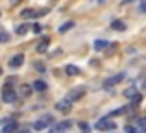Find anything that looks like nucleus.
Listing matches in <instances>:
<instances>
[{
  "mask_svg": "<svg viewBox=\"0 0 146 133\" xmlns=\"http://www.w3.org/2000/svg\"><path fill=\"white\" fill-rule=\"evenodd\" d=\"M13 131H17V122H15V120H11L9 124H6V126L2 128V133H13Z\"/></svg>",
  "mask_w": 146,
  "mask_h": 133,
  "instance_id": "obj_12",
  "label": "nucleus"
},
{
  "mask_svg": "<svg viewBox=\"0 0 146 133\" xmlns=\"http://www.w3.org/2000/svg\"><path fill=\"white\" fill-rule=\"evenodd\" d=\"M135 91H133V89H128V91H124V96H128V98H133V96H135Z\"/></svg>",
  "mask_w": 146,
  "mask_h": 133,
  "instance_id": "obj_23",
  "label": "nucleus"
},
{
  "mask_svg": "<svg viewBox=\"0 0 146 133\" xmlns=\"http://www.w3.org/2000/svg\"><path fill=\"white\" fill-rule=\"evenodd\" d=\"M9 41V35L6 32H0V43H7Z\"/></svg>",
  "mask_w": 146,
  "mask_h": 133,
  "instance_id": "obj_21",
  "label": "nucleus"
},
{
  "mask_svg": "<svg viewBox=\"0 0 146 133\" xmlns=\"http://www.w3.org/2000/svg\"><path fill=\"white\" fill-rule=\"evenodd\" d=\"M141 11H146V2H144V4H141Z\"/></svg>",
  "mask_w": 146,
  "mask_h": 133,
  "instance_id": "obj_27",
  "label": "nucleus"
},
{
  "mask_svg": "<svg viewBox=\"0 0 146 133\" xmlns=\"http://www.w3.org/2000/svg\"><path fill=\"white\" fill-rule=\"evenodd\" d=\"M122 79H124V74H117V76H111V78H107L106 81H104V89H109V87L117 85V83H120Z\"/></svg>",
  "mask_w": 146,
  "mask_h": 133,
  "instance_id": "obj_7",
  "label": "nucleus"
},
{
  "mask_svg": "<svg viewBox=\"0 0 146 133\" xmlns=\"http://www.w3.org/2000/svg\"><path fill=\"white\" fill-rule=\"evenodd\" d=\"M52 122H54V116L52 115H46V116H43L41 120L33 122V130H35V131H43V130H46Z\"/></svg>",
  "mask_w": 146,
  "mask_h": 133,
  "instance_id": "obj_1",
  "label": "nucleus"
},
{
  "mask_svg": "<svg viewBox=\"0 0 146 133\" xmlns=\"http://www.w3.org/2000/svg\"><path fill=\"white\" fill-rule=\"evenodd\" d=\"M32 89L39 91V93H43V91H46V89H48V85L43 81V79H35V81H33V85H32Z\"/></svg>",
  "mask_w": 146,
  "mask_h": 133,
  "instance_id": "obj_9",
  "label": "nucleus"
},
{
  "mask_svg": "<svg viewBox=\"0 0 146 133\" xmlns=\"http://www.w3.org/2000/svg\"><path fill=\"white\" fill-rule=\"evenodd\" d=\"M22 63H24V56H22V54H17V56H13V58L9 59V67H11V68L22 67Z\"/></svg>",
  "mask_w": 146,
  "mask_h": 133,
  "instance_id": "obj_8",
  "label": "nucleus"
},
{
  "mask_svg": "<svg viewBox=\"0 0 146 133\" xmlns=\"http://www.w3.org/2000/svg\"><path fill=\"white\" fill-rule=\"evenodd\" d=\"M41 30H43V28H41L39 24H33V26H32V32H33V33H41Z\"/></svg>",
  "mask_w": 146,
  "mask_h": 133,
  "instance_id": "obj_25",
  "label": "nucleus"
},
{
  "mask_svg": "<svg viewBox=\"0 0 146 133\" xmlns=\"http://www.w3.org/2000/svg\"><path fill=\"white\" fill-rule=\"evenodd\" d=\"M19 94H21V96H30V94H32V85H28V83H22L21 85V89H19Z\"/></svg>",
  "mask_w": 146,
  "mask_h": 133,
  "instance_id": "obj_10",
  "label": "nucleus"
},
{
  "mask_svg": "<svg viewBox=\"0 0 146 133\" xmlns=\"http://www.w3.org/2000/svg\"><path fill=\"white\" fill-rule=\"evenodd\" d=\"M124 131H126V133H135V126H131V124H126V126H124Z\"/></svg>",
  "mask_w": 146,
  "mask_h": 133,
  "instance_id": "obj_22",
  "label": "nucleus"
},
{
  "mask_svg": "<svg viewBox=\"0 0 146 133\" xmlns=\"http://www.w3.org/2000/svg\"><path fill=\"white\" fill-rule=\"evenodd\" d=\"M137 126H141L143 130H146V116H143V118H139V122H137Z\"/></svg>",
  "mask_w": 146,
  "mask_h": 133,
  "instance_id": "obj_24",
  "label": "nucleus"
},
{
  "mask_svg": "<svg viewBox=\"0 0 146 133\" xmlns=\"http://www.w3.org/2000/svg\"><path fill=\"white\" fill-rule=\"evenodd\" d=\"M2 100L6 102V104H13V102L17 100V91L11 89V87H4L2 89Z\"/></svg>",
  "mask_w": 146,
  "mask_h": 133,
  "instance_id": "obj_2",
  "label": "nucleus"
},
{
  "mask_svg": "<svg viewBox=\"0 0 146 133\" xmlns=\"http://www.w3.org/2000/svg\"><path fill=\"white\" fill-rule=\"evenodd\" d=\"M65 72H67L68 76H78L80 74V68L76 67V65H67V67H65Z\"/></svg>",
  "mask_w": 146,
  "mask_h": 133,
  "instance_id": "obj_14",
  "label": "nucleus"
},
{
  "mask_svg": "<svg viewBox=\"0 0 146 133\" xmlns=\"http://www.w3.org/2000/svg\"><path fill=\"white\" fill-rule=\"evenodd\" d=\"M143 87H144V89H146V79H144V81H143Z\"/></svg>",
  "mask_w": 146,
  "mask_h": 133,
  "instance_id": "obj_28",
  "label": "nucleus"
},
{
  "mask_svg": "<svg viewBox=\"0 0 146 133\" xmlns=\"http://www.w3.org/2000/svg\"><path fill=\"white\" fill-rule=\"evenodd\" d=\"M56 109L59 113H63V115H67V113H70V109H72V104L68 100H59L56 104Z\"/></svg>",
  "mask_w": 146,
  "mask_h": 133,
  "instance_id": "obj_6",
  "label": "nucleus"
},
{
  "mask_svg": "<svg viewBox=\"0 0 146 133\" xmlns=\"http://www.w3.org/2000/svg\"><path fill=\"white\" fill-rule=\"evenodd\" d=\"M80 130H82L83 133H89V131H91V126H89L87 122H80Z\"/></svg>",
  "mask_w": 146,
  "mask_h": 133,
  "instance_id": "obj_20",
  "label": "nucleus"
},
{
  "mask_svg": "<svg viewBox=\"0 0 146 133\" xmlns=\"http://www.w3.org/2000/svg\"><path fill=\"white\" fill-rule=\"evenodd\" d=\"M17 133H30V130H28V128H22V130H19Z\"/></svg>",
  "mask_w": 146,
  "mask_h": 133,
  "instance_id": "obj_26",
  "label": "nucleus"
},
{
  "mask_svg": "<svg viewBox=\"0 0 146 133\" xmlns=\"http://www.w3.org/2000/svg\"><path fill=\"white\" fill-rule=\"evenodd\" d=\"M83 94H85V87H76V89H72L70 93L67 94V98H65V100H68L72 104V102H78L80 98H83Z\"/></svg>",
  "mask_w": 146,
  "mask_h": 133,
  "instance_id": "obj_3",
  "label": "nucleus"
},
{
  "mask_svg": "<svg viewBox=\"0 0 146 133\" xmlns=\"http://www.w3.org/2000/svg\"><path fill=\"white\" fill-rule=\"evenodd\" d=\"M0 74H2V68H0Z\"/></svg>",
  "mask_w": 146,
  "mask_h": 133,
  "instance_id": "obj_29",
  "label": "nucleus"
},
{
  "mask_svg": "<svg viewBox=\"0 0 146 133\" xmlns=\"http://www.w3.org/2000/svg\"><path fill=\"white\" fill-rule=\"evenodd\" d=\"M21 17H22V19H32V17H35V9H32V7H26V9L21 11Z\"/></svg>",
  "mask_w": 146,
  "mask_h": 133,
  "instance_id": "obj_16",
  "label": "nucleus"
},
{
  "mask_svg": "<svg viewBox=\"0 0 146 133\" xmlns=\"http://www.w3.org/2000/svg\"><path fill=\"white\" fill-rule=\"evenodd\" d=\"M70 128H72V122H70V120H65V122L56 124L50 131H52V133H65L67 130H70Z\"/></svg>",
  "mask_w": 146,
  "mask_h": 133,
  "instance_id": "obj_5",
  "label": "nucleus"
},
{
  "mask_svg": "<svg viewBox=\"0 0 146 133\" xmlns=\"http://www.w3.org/2000/svg\"><path fill=\"white\" fill-rule=\"evenodd\" d=\"M48 43H50V37H44L39 43V46H37V52H39V54H44V52L48 50Z\"/></svg>",
  "mask_w": 146,
  "mask_h": 133,
  "instance_id": "obj_11",
  "label": "nucleus"
},
{
  "mask_svg": "<svg viewBox=\"0 0 146 133\" xmlns=\"http://www.w3.org/2000/svg\"><path fill=\"white\" fill-rule=\"evenodd\" d=\"M111 28H113L115 32H124V30H126V24L122 21H115V22H111Z\"/></svg>",
  "mask_w": 146,
  "mask_h": 133,
  "instance_id": "obj_15",
  "label": "nucleus"
},
{
  "mask_svg": "<svg viewBox=\"0 0 146 133\" xmlns=\"http://www.w3.org/2000/svg\"><path fill=\"white\" fill-rule=\"evenodd\" d=\"M141 100H143V94H139V93H137L135 96L131 98V104H133V105H139V104H141Z\"/></svg>",
  "mask_w": 146,
  "mask_h": 133,
  "instance_id": "obj_19",
  "label": "nucleus"
},
{
  "mask_svg": "<svg viewBox=\"0 0 146 133\" xmlns=\"http://www.w3.org/2000/svg\"><path fill=\"white\" fill-rule=\"evenodd\" d=\"M96 128L100 131H106V130H115L117 126H115V122H111L109 118H100L96 122Z\"/></svg>",
  "mask_w": 146,
  "mask_h": 133,
  "instance_id": "obj_4",
  "label": "nucleus"
},
{
  "mask_svg": "<svg viewBox=\"0 0 146 133\" xmlns=\"http://www.w3.org/2000/svg\"><path fill=\"white\" fill-rule=\"evenodd\" d=\"M107 41H104V39H98V41H94V50L96 52H100V50H106L107 48Z\"/></svg>",
  "mask_w": 146,
  "mask_h": 133,
  "instance_id": "obj_13",
  "label": "nucleus"
},
{
  "mask_svg": "<svg viewBox=\"0 0 146 133\" xmlns=\"http://www.w3.org/2000/svg\"><path fill=\"white\" fill-rule=\"evenodd\" d=\"M72 26H74V22H72V21H68V22H65V24H61V26H59V33L68 32V30H70Z\"/></svg>",
  "mask_w": 146,
  "mask_h": 133,
  "instance_id": "obj_17",
  "label": "nucleus"
},
{
  "mask_svg": "<svg viewBox=\"0 0 146 133\" xmlns=\"http://www.w3.org/2000/svg\"><path fill=\"white\" fill-rule=\"evenodd\" d=\"M28 30H30V26H28V24H21V26L17 28V33H19V35H24Z\"/></svg>",
  "mask_w": 146,
  "mask_h": 133,
  "instance_id": "obj_18",
  "label": "nucleus"
}]
</instances>
